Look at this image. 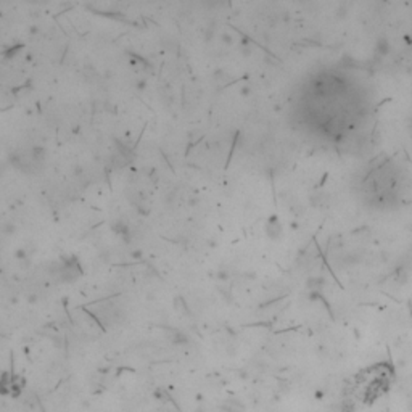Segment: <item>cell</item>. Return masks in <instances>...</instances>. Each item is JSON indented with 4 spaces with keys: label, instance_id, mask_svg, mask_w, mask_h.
<instances>
[{
    "label": "cell",
    "instance_id": "5",
    "mask_svg": "<svg viewBox=\"0 0 412 412\" xmlns=\"http://www.w3.org/2000/svg\"><path fill=\"white\" fill-rule=\"evenodd\" d=\"M11 385H13V373H10L8 370H3L0 373V396L11 395Z\"/></svg>",
    "mask_w": 412,
    "mask_h": 412
},
{
    "label": "cell",
    "instance_id": "4",
    "mask_svg": "<svg viewBox=\"0 0 412 412\" xmlns=\"http://www.w3.org/2000/svg\"><path fill=\"white\" fill-rule=\"evenodd\" d=\"M109 229H111L113 234L118 237L122 243H126V245L132 243L134 234H132L131 227H129V224L124 221V219H114V221L109 224Z\"/></svg>",
    "mask_w": 412,
    "mask_h": 412
},
{
    "label": "cell",
    "instance_id": "8",
    "mask_svg": "<svg viewBox=\"0 0 412 412\" xmlns=\"http://www.w3.org/2000/svg\"><path fill=\"white\" fill-rule=\"evenodd\" d=\"M171 340H172V343L174 345H185L187 341H189V338H187V335L182 333V332H179V330H171Z\"/></svg>",
    "mask_w": 412,
    "mask_h": 412
},
{
    "label": "cell",
    "instance_id": "1",
    "mask_svg": "<svg viewBox=\"0 0 412 412\" xmlns=\"http://www.w3.org/2000/svg\"><path fill=\"white\" fill-rule=\"evenodd\" d=\"M47 150L41 145H32L29 148H21L10 154V164L16 171L26 174V176H36L44 171Z\"/></svg>",
    "mask_w": 412,
    "mask_h": 412
},
{
    "label": "cell",
    "instance_id": "3",
    "mask_svg": "<svg viewBox=\"0 0 412 412\" xmlns=\"http://www.w3.org/2000/svg\"><path fill=\"white\" fill-rule=\"evenodd\" d=\"M135 158L134 154V148L132 145L126 144L124 140L114 139V161L118 163V166H127L131 164Z\"/></svg>",
    "mask_w": 412,
    "mask_h": 412
},
{
    "label": "cell",
    "instance_id": "7",
    "mask_svg": "<svg viewBox=\"0 0 412 412\" xmlns=\"http://www.w3.org/2000/svg\"><path fill=\"white\" fill-rule=\"evenodd\" d=\"M153 396L156 398L158 401H161V403H167V401H172V396H171L169 390H166L164 386H158V388L154 390Z\"/></svg>",
    "mask_w": 412,
    "mask_h": 412
},
{
    "label": "cell",
    "instance_id": "2",
    "mask_svg": "<svg viewBox=\"0 0 412 412\" xmlns=\"http://www.w3.org/2000/svg\"><path fill=\"white\" fill-rule=\"evenodd\" d=\"M52 274L60 283H74L84 277V266L76 255H61L58 261L52 266Z\"/></svg>",
    "mask_w": 412,
    "mask_h": 412
},
{
    "label": "cell",
    "instance_id": "6",
    "mask_svg": "<svg viewBox=\"0 0 412 412\" xmlns=\"http://www.w3.org/2000/svg\"><path fill=\"white\" fill-rule=\"evenodd\" d=\"M222 409L225 412H245V406L238 399H227L222 404Z\"/></svg>",
    "mask_w": 412,
    "mask_h": 412
}]
</instances>
